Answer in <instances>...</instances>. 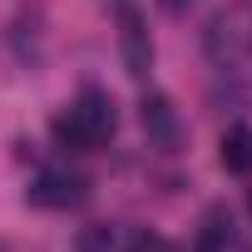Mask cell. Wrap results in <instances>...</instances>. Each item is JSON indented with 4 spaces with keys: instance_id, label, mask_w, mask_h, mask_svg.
Masks as SVG:
<instances>
[{
    "instance_id": "1",
    "label": "cell",
    "mask_w": 252,
    "mask_h": 252,
    "mask_svg": "<svg viewBox=\"0 0 252 252\" xmlns=\"http://www.w3.org/2000/svg\"><path fill=\"white\" fill-rule=\"evenodd\" d=\"M50 129H55V139H60L64 149L89 154V149H104V144L114 139V129H119V109H114L109 89L84 84V89L64 104V114H55Z\"/></svg>"
},
{
    "instance_id": "2",
    "label": "cell",
    "mask_w": 252,
    "mask_h": 252,
    "mask_svg": "<svg viewBox=\"0 0 252 252\" xmlns=\"http://www.w3.org/2000/svg\"><path fill=\"white\" fill-rule=\"evenodd\" d=\"M114 20H119V55L129 79H149L154 69V40H149V20L139 10V0H114Z\"/></svg>"
},
{
    "instance_id": "3",
    "label": "cell",
    "mask_w": 252,
    "mask_h": 252,
    "mask_svg": "<svg viewBox=\"0 0 252 252\" xmlns=\"http://www.w3.org/2000/svg\"><path fill=\"white\" fill-rule=\"evenodd\" d=\"M89 198V178L74 173V168H40L25 188V203L30 208H50V213H64V208H79Z\"/></svg>"
},
{
    "instance_id": "4",
    "label": "cell",
    "mask_w": 252,
    "mask_h": 252,
    "mask_svg": "<svg viewBox=\"0 0 252 252\" xmlns=\"http://www.w3.org/2000/svg\"><path fill=\"white\" fill-rule=\"evenodd\" d=\"M139 124H144V139L154 154H178L183 149V114L168 94H144L139 99Z\"/></svg>"
},
{
    "instance_id": "5",
    "label": "cell",
    "mask_w": 252,
    "mask_h": 252,
    "mask_svg": "<svg viewBox=\"0 0 252 252\" xmlns=\"http://www.w3.org/2000/svg\"><path fill=\"white\" fill-rule=\"evenodd\" d=\"M242 40H247V30H242V15H237V10H213V15H208L203 50H208V60H213L218 69H237Z\"/></svg>"
},
{
    "instance_id": "6",
    "label": "cell",
    "mask_w": 252,
    "mask_h": 252,
    "mask_svg": "<svg viewBox=\"0 0 252 252\" xmlns=\"http://www.w3.org/2000/svg\"><path fill=\"white\" fill-rule=\"evenodd\" d=\"M232 242H237V218L227 203H213L193 232V252H232Z\"/></svg>"
},
{
    "instance_id": "7",
    "label": "cell",
    "mask_w": 252,
    "mask_h": 252,
    "mask_svg": "<svg viewBox=\"0 0 252 252\" xmlns=\"http://www.w3.org/2000/svg\"><path fill=\"white\" fill-rule=\"evenodd\" d=\"M222 168L227 173H252V129L247 124L222 134Z\"/></svg>"
},
{
    "instance_id": "8",
    "label": "cell",
    "mask_w": 252,
    "mask_h": 252,
    "mask_svg": "<svg viewBox=\"0 0 252 252\" xmlns=\"http://www.w3.org/2000/svg\"><path fill=\"white\" fill-rule=\"evenodd\" d=\"M114 247H119V232L109 222H94L79 232V252H114Z\"/></svg>"
},
{
    "instance_id": "9",
    "label": "cell",
    "mask_w": 252,
    "mask_h": 252,
    "mask_svg": "<svg viewBox=\"0 0 252 252\" xmlns=\"http://www.w3.org/2000/svg\"><path fill=\"white\" fill-rule=\"evenodd\" d=\"M124 252H173V242L163 232H134L129 242H124Z\"/></svg>"
},
{
    "instance_id": "10",
    "label": "cell",
    "mask_w": 252,
    "mask_h": 252,
    "mask_svg": "<svg viewBox=\"0 0 252 252\" xmlns=\"http://www.w3.org/2000/svg\"><path fill=\"white\" fill-rule=\"evenodd\" d=\"M193 5H198V0H163V10H168V15H188Z\"/></svg>"
}]
</instances>
